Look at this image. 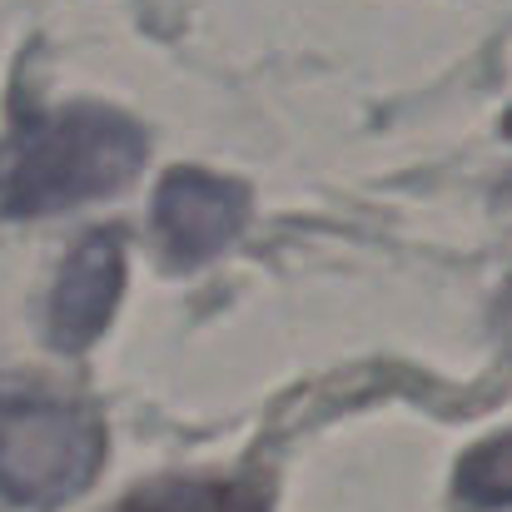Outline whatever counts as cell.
<instances>
[{
    "mask_svg": "<svg viewBox=\"0 0 512 512\" xmlns=\"http://www.w3.org/2000/svg\"><path fill=\"white\" fill-rule=\"evenodd\" d=\"M458 498L473 508H512V433L478 443L458 463Z\"/></svg>",
    "mask_w": 512,
    "mask_h": 512,
    "instance_id": "8992f818",
    "label": "cell"
},
{
    "mask_svg": "<svg viewBox=\"0 0 512 512\" xmlns=\"http://www.w3.org/2000/svg\"><path fill=\"white\" fill-rule=\"evenodd\" d=\"M498 334L512 348V284H508V294H503V304H498Z\"/></svg>",
    "mask_w": 512,
    "mask_h": 512,
    "instance_id": "52a82bcc",
    "label": "cell"
},
{
    "mask_svg": "<svg viewBox=\"0 0 512 512\" xmlns=\"http://www.w3.org/2000/svg\"><path fill=\"white\" fill-rule=\"evenodd\" d=\"M249 214V189L204 170H174L155 189V234L174 269L214 259Z\"/></svg>",
    "mask_w": 512,
    "mask_h": 512,
    "instance_id": "3957f363",
    "label": "cell"
},
{
    "mask_svg": "<svg viewBox=\"0 0 512 512\" xmlns=\"http://www.w3.org/2000/svg\"><path fill=\"white\" fill-rule=\"evenodd\" d=\"M105 458L90 408L50 393H0V498L20 508L70 503Z\"/></svg>",
    "mask_w": 512,
    "mask_h": 512,
    "instance_id": "7a4b0ae2",
    "label": "cell"
},
{
    "mask_svg": "<svg viewBox=\"0 0 512 512\" xmlns=\"http://www.w3.org/2000/svg\"><path fill=\"white\" fill-rule=\"evenodd\" d=\"M125 289V244L115 229H95L85 234L50 294V343L65 353H80L105 334V324L115 319Z\"/></svg>",
    "mask_w": 512,
    "mask_h": 512,
    "instance_id": "277c9868",
    "label": "cell"
},
{
    "mask_svg": "<svg viewBox=\"0 0 512 512\" xmlns=\"http://www.w3.org/2000/svg\"><path fill=\"white\" fill-rule=\"evenodd\" d=\"M115 512H269V493L244 478H170L130 493Z\"/></svg>",
    "mask_w": 512,
    "mask_h": 512,
    "instance_id": "5b68a950",
    "label": "cell"
},
{
    "mask_svg": "<svg viewBox=\"0 0 512 512\" xmlns=\"http://www.w3.org/2000/svg\"><path fill=\"white\" fill-rule=\"evenodd\" d=\"M145 165L135 120L105 105H70L20 125L0 145V214L35 219L125 189Z\"/></svg>",
    "mask_w": 512,
    "mask_h": 512,
    "instance_id": "6da1fadb",
    "label": "cell"
}]
</instances>
